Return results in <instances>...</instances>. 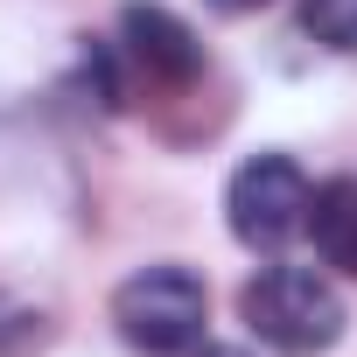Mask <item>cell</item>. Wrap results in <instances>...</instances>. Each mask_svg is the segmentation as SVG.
<instances>
[{
	"instance_id": "obj_5",
	"label": "cell",
	"mask_w": 357,
	"mask_h": 357,
	"mask_svg": "<svg viewBox=\"0 0 357 357\" xmlns=\"http://www.w3.org/2000/svg\"><path fill=\"white\" fill-rule=\"evenodd\" d=\"M308 238H315L322 266H336V273L357 280V175H336V183L315 190V204H308Z\"/></svg>"
},
{
	"instance_id": "obj_7",
	"label": "cell",
	"mask_w": 357,
	"mask_h": 357,
	"mask_svg": "<svg viewBox=\"0 0 357 357\" xmlns=\"http://www.w3.org/2000/svg\"><path fill=\"white\" fill-rule=\"evenodd\" d=\"M211 8H218V15H259L266 0H211Z\"/></svg>"
},
{
	"instance_id": "obj_2",
	"label": "cell",
	"mask_w": 357,
	"mask_h": 357,
	"mask_svg": "<svg viewBox=\"0 0 357 357\" xmlns=\"http://www.w3.org/2000/svg\"><path fill=\"white\" fill-rule=\"evenodd\" d=\"M204 315H211V294L190 266H140L133 280H119L112 294V322L133 350L147 357H183L204 343Z\"/></svg>"
},
{
	"instance_id": "obj_1",
	"label": "cell",
	"mask_w": 357,
	"mask_h": 357,
	"mask_svg": "<svg viewBox=\"0 0 357 357\" xmlns=\"http://www.w3.org/2000/svg\"><path fill=\"white\" fill-rule=\"evenodd\" d=\"M238 322L280 357H322L343 336V301L308 266H259L238 287Z\"/></svg>"
},
{
	"instance_id": "obj_4",
	"label": "cell",
	"mask_w": 357,
	"mask_h": 357,
	"mask_svg": "<svg viewBox=\"0 0 357 357\" xmlns=\"http://www.w3.org/2000/svg\"><path fill=\"white\" fill-rule=\"evenodd\" d=\"M119 36H126V56L154 77V84H190L204 70V43L190 22H175L168 8H147V0H133V8L119 15Z\"/></svg>"
},
{
	"instance_id": "obj_8",
	"label": "cell",
	"mask_w": 357,
	"mask_h": 357,
	"mask_svg": "<svg viewBox=\"0 0 357 357\" xmlns=\"http://www.w3.org/2000/svg\"><path fill=\"white\" fill-rule=\"evenodd\" d=\"M204 357H252V350H238V343H211Z\"/></svg>"
},
{
	"instance_id": "obj_3",
	"label": "cell",
	"mask_w": 357,
	"mask_h": 357,
	"mask_svg": "<svg viewBox=\"0 0 357 357\" xmlns=\"http://www.w3.org/2000/svg\"><path fill=\"white\" fill-rule=\"evenodd\" d=\"M308 204H315V183L287 154H252L231 175V190H225L231 238L252 245V252H280L294 231H308Z\"/></svg>"
},
{
	"instance_id": "obj_6",
	"label": "cell",
	"mask_w": 357,
	"mask_h": 357,
	"mask_svg": "<svg viewBox=\"0 0 357 357\" xmlns=\"http://www.w3.org/2000/svg\"><path fill=\"white\" fill-rule=\"evenodd\" d=\"M301 29L322 50H357V0H301Z\"/></svg>"
}]
</instances>
